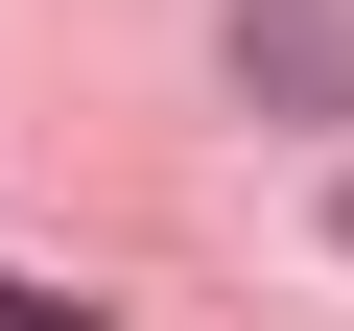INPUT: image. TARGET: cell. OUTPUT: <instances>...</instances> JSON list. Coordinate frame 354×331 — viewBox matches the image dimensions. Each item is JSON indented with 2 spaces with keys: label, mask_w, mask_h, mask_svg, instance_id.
<instances>
[{
  "label": "cell",
  "mask_w": 354,
  "mask_h": 331,
  "mask_svg": "<svg viewBox=\"0 0 354 331\" xmlns=\"http://www.w3.org/2000/svg\"><path fill=\"white\" fill-rule=\"evenodd\" d=\"M236 95L283 142H354V0H236Z\"/></svg>",
  "instance_id": "cell-1"
},
{
  "label": "cell",
  "mask_w": 354,
  "mask_h": 331,
  "mask_svg": "<svg viewBox=\"0 0 354 331\" xmlns=\"http://www.w3.org/2000/svg\"><path fill=\"white\" fill-rule=\"evenodd\" d=\"M330 260H354V166H330Z\"/></svg>",
  "instance_id": "cell-2"
}]
</instances>
